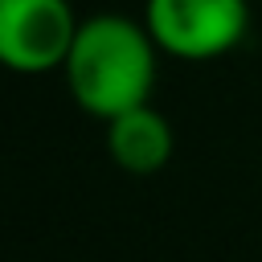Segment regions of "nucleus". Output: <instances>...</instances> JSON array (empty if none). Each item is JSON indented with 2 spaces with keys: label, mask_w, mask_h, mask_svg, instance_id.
<instances>
[{
  "label": "nucleus",
  "mask_w": 262,
  "mask_h": 262,
  "mask_svg": "<svg viewBox=\"0 0 262 262\" xmlns=\"http://www.w3.org/2000/svg\"><path fill=\"white\" fill-rule=\"evenodd\" d=\"M143 25L164 57L213 61L242 45L250 29L246 0H143Z\"/></svg>",
  "instance_id": "obj_2"
},
{
  "label": "nucleus",
  "mask_w": 262,
  "mask_h": 262,
  "mask_svg": "<svg viewBox=\"0 0 262 262\" xmlns=\"http://www.w3.org/2000/svg\"><path fill=\"white\" fill-rule=\"evenodd\" d=\"M172 123L151 106H131L115 119H106V151L111 160L131 176H151L172 160Z\"/></svg>",
  "instance_id": "obj_4"
},
{
  "label": "nucleus",
  "mask_w": 262,
  "mask_h": 262,
  "mask_svg": "<svg viewBox=\"0 0 262 262\" xmlns=\"http://www.w3.org/2000/svg\"><path fill=\"white\" fill-rule=\"evenodd\" d=\"M78 20L70 0H0V66L12 74L61 70Z\"/></svg>",
  "instance_id": "obj_3"
},
{
  "label": "nucleus",
  "mask_w": 262,
  "mask_h": 262,
  "mask_svg": "<svg viewBox=\"0 0 262 262\" xmlns=\"http://www.w3.org/2000/svg\"><path fill=\"white\" fill-rule=\"evenodd\" d=\"M160 45L151 41L143 16L94 12L78 20L74 45L66 53V90L90 119H115L131 106L151 102Z\"/></svg>",
  "instance_id": "obj_1"
}]
</instances>
